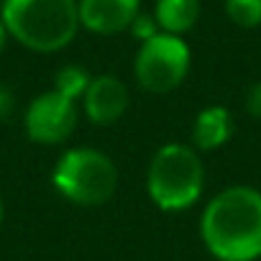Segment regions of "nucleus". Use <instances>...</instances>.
I'll use <instances>...</instances> for the list:
<instances>
[{
    "label": "nucleus",
    "mask_w": 261,
    "mask_h": 261,
    "mask_svg": "<svg viewBox=\"0 0 261 261\" xmlns=\"http://www.w3.org/2000/svg\"><path fill=\"white\" fill-rule=\"evenodd\" d=\"M205 248L218 261H253L261 256V192L236 185L215 195L200 218Z\"/></svg>",
    "instance_id": "f257e3e1"
},
{
    "label": "nucleus",
    "mask_w": 261,
    "mask_h": 261,
    "mask_svg": "<svg viewBox=\"0 0 261 261\" xmlns=\"http://www.w3.org/2000/svg\"><path fill=\"white\" fill-rule=\"evenodd\" d=\"M0 21L26 49L51 54L77 36L80 11L77 0H6Z\"/></svg>",
    "instance_id": "f03ea898"
},
{
    "label": "nucleus",
    "mask_w": 261,
    "mask_h": 261,
    "mask_svg": "<svg viewBox=\"0 0 261 261\" xmlns=\"http://www.w3.org/2000/svg\"><path fill=\"white\" fill-rule=\"evenodd\" d=\"M205 187V169L192 146L164 144L146 172V192L151 202L164 213H179L192 207Z\"/></svg>",
    "instance_id": "7ed1b4c3"
},
{
    "label": "nucleus",
    "mask_w": 261,
    "mask_h": 261,
    "mask_svg": "<svg viewBox=\"0 0 261 261\" xmlns=\"http://www.w3.org/2000/svg\"><path fill=\"white\" fill-rule=\"evenodd\" d=\"M51 182L64 200L82 207H97L115 195L118 169L113 159L97 149H69L59 156Z\"/></svg>",
    "instance_id": "20e7f679"
},
{
    "label": "nucleus",
    "mask_w": 261,
    "mask_h": 261,
    "mask_svg": "<svg viewBox=\"0 0 261 261\" xmlns=\"http://www.w3.org/2000/svg\"><path fill=\"white\" fill-rule=\"evenodd\" d=\"M190 64H192V54L185 39L162 31L139 46L134 72L144 90L164 95L177 90L185 82Z\"/></svg>",
    "instance_id": "39448f33"
},
{
    "label": "nucleus",
    "mask_w": 261,
    "mask_h": 261,
    "mask_svg": "<svg viewBox=\"0 0 261 261\" xmlns=\"http://www.w3.org/2000/svg\"><path fill=\"white\" fill-rule=\"evenodd\" d=\"M77 128V105L49 90L31 100L26 110V134L36 144H62Z\"/></svg>",
    "instance_id": "423d86ee"
},
{
    "label": "nucleus",
    "mask_w": 261,
    "mask_h": 261,
    "mask_svg": "<svg viewBox=\"0 0 261 261\" xmlns=\"http://www.w3.org/2000/svg\"><path fill=\"white\" fill-rule=\"evenodd\" d=\"M141 0H80V26H85L92 34L100 36H113L136 21L141 13Z\"/></svg>",
    "instance_id": "0eeeda50"
},
{
    "label": "nucleus",
    "mask_w": 261,
    "mask_h": 261,
    "mask_svg": "<svg viewBox=\"0 0 261 261\" xmlns=\"http://www.w3.org/2000/svg\"><path fill=\"white\" fill-rule=\"evenodd\" d=\"M82 102H85V115L90 118V123L110 125L123 118L128 108V90L118 77L100 74V77H92Z\"/></svg>",
    "instance_id": "6e6552de"
},
{
    "label": "nucleus",
    "mask_w": 261,
    "mask_h": 261,
    "mask_svg": "<svg viewBox=\"0 0 261 261\" xmlns=\"http://www.w3.org/2000/svg\"><path fill=\"white\" fill-rule=\"evenodd\" d=\"M233 136V115L223 105H207L192 123V141L200 151H215Z\"/></svg>",
    "instance_id": "1a4fd4ad"
},
{
    "label": "nucleus",
    "mask_w": 261,
    "mask_h": 261,
    "mask_svg": "<svg viewBox=\"0 0 261 261\" xmlns=\"http://www.w3.org/2000/svg\"><path fill=\"white\" fill-rule=\"evenodd\" d=\"M154 18L164 34L182 36L200 18V0H156Z\"/></svg>",
    "instance_id": "9d476101"
},
{
    "label": "nucleus",
    "mask_w": 261,
    "mask_h": 261,
    "mask_svg": "<svg viewBox=\"0 0 261 261\" xmlns=\"http://www.w3.org/2000/svg\"><path fill=\"white\" fill-rule=\"evenodd\" d=\"M90 82H92V77H90L82 67L67 64V67H62V69L57 72V77H54V92H59V95H64L67 100L74 102L77 97H85Z\"/></svg>",
    "instance_id": "9b49d317"
},
{
    "label": "nucleus",
    "mask_w": 261,
    "mask_h": 261,
    "mask_svg": "<svg viewBox=\"0 0 261 261\" xmlns=\"http://www.w3.org/2000/svg\"><path fill=\"white\" fill-rule=\"evenodd\" d=\"M228 18L241 29L261 26V0H225Z\"/></svg>",
    "instance_id": "f8f14e48"
},
{
    "label": "nucleus",
    "mask_w": 261,
    "mask_h": 261,
    "mask_svg": "<svg viewBox=\"0 0 261 261\" xmlns=\"http://www.w3.org/2000/svg\"><path fill=\"white\" fill-rule=\"evenodd\" d=\"M128 31L134 34V39H139L141 44H144V41H149V39H154L156 34H162V29H159L156 18H154V16H146V13H139V16H136V21L130 23V29H128Z\"/></svg>",
    "instance_id": "ddd939ff"
},
{
    "label": "nucleus",
    "mask_w": 261,
    "mask_h": 261,
    "mask_svg": "<svg viewBox=\"0 0 261 261\" xmlns=\"http://www.w3.org/2000/svg\"><path fill=\"white\" fill-rule=\"evenodd\" d=\"M246 110H248L251 118L261 120V82L251 85V90H248V95H246Z\"/></svg>",
    "instance_id": "4468645a"
},
{
    "label": "nucleus",
    "mask_w": 261,
    "mask_h": 261,
    "mask_svg": "<svg viewBox=\"0 0 261 261\" xmlns=\"http://www.w3.org/2000/svg\"><path fill=\"white\" fill-rule=\"evenodd\" d=\"M13 105H16V100H13L11 87L0 85V120H6V118L13 113Z\"/></svg>",
    "instance_id": "2eb2a0df"
},
{
    "label": "nucleus",
    "mask_w": 261,
    "mask_h": 261,
    "mask_svg": "<svg viewBox=\"0 0 261 261\" xmlns=\"http://www.w3.org/2000/svg\"><path fill=\"white\" fill-rule=\"evenodd\" d=\"M6 26H3V21H0V49H3V44H6Z\"/></svg>",
    "instance_id": "dca6fc26"
},
{
    "label": "nucleus",
    "mask_w": 261,
    "mask_h": 261,
    "mask_svg": "<svg viewBox=\"0 0 261 261\" xmlns=\"http://www.w3.org/2000/svg\"><path fill=\"white\" fill-rule=\"evenodd\" d=\"M0 220H3V202H0Z\"/></svg>",
    "instance_id": "f3484780"
}]
</instances>
